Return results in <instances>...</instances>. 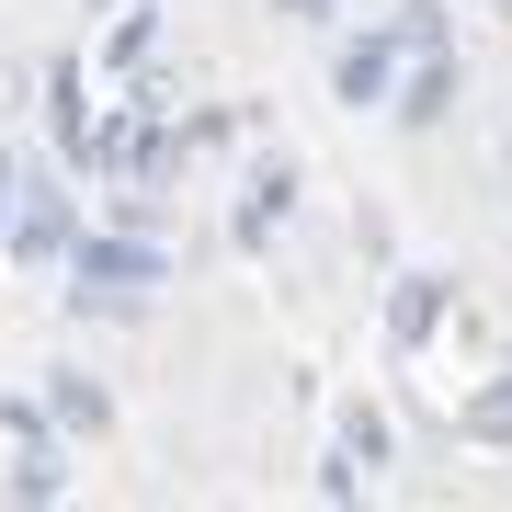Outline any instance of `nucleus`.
<instances>
[{
    "label": "nucleus",
    "instance_id": "3",
    "mask_svg": "<svg viewBox=\"0 0 512 512\" xmlns=\"http://www.w3.org/2000/svg\"><path fill=\"white\" fill-rule=\"evenodd\" d=\"M296 194H308V171H296L285 148H262V160L239 171V205H228V251H274V228L296 217Z\"/></svg>",
    "mask_w": 512,
    "mask_h": 512
},
{
    "label": "nucleus",
    "instance_id": "13",
    "mask_svg": "<svg viewBox=\"0 0 512 512\" xmlns=\"http://www.w3.org/2000/svg\"><path fill=\"white\" fill-rule=\"evenodd\" d=\"M399 35L410 46H456V35H444V0H399Z\"/></svg>",
    "mask_w": 512,
    "mask_h": 512
},
{
    "label": "nucleus",
    "instance_id": "16",
    "mask_svg": "<svg viewBox=\"0 0 512 512\" xmlns=\"http://www.w3.org/2000/svg\"><path fill=\"white\" fill-rule=\"evenodd\" d=\"M92 12H114V0H92Z\"/></svg>",
    "mask_w": 512,
    "mask_h": 512
},
{
    "label": "nucleus",
    "instance_id": "6",
    "mask_svg": "<svg viewBox=\"0 0 512 512\" xmlns=\"http://www.w3.org/2000/svg\"><path fill=\"white\" fill-rule=\"evenodd\" d=\"M444 319H456V285L410 262V274L387 285V353H433V330H444Z\"/></svg>",
    "mask_w": 512,
    "mask_h": 512
},
{
    "label": "nucleus",
    "instance_id": "5",
    "mask_svg": "<svg viewBox=\"0 0 512 512\" xmlns=\"http://www.w3.org/2000/svg\"><path fill=\"white\" fill-rule=\"evenodd\" d=\"M456 46H410V69H399V92H387V114H399V126L410 137H433L444 126V114H456Z\"/></svg>",
    "mask_w": 512,
    "mask_h": 512
},
{
    "label": "nucleus",
    "instance_id": "11",
    "mask_svg": "<svg viewBox=\"0 0 512 512\" xmlns=\"http://www.w3.org/2000/svg\"><path fill=\"white\" fill-rule=\"evenodd\" d=\"M12 501H69V456H57L46 433H23V456H12Z\"/></svg>",
    "mask_w": 512,
    "mask_h": 512
},
{
    "label": "nucleus",
    "instance_id": "7",
    "mask_svg": "<svg viewBox=\"0 0 512 512\" xmlns=\"http://www.w3.org/2000/svg\"><path fill=\"white\" fill-rule=\"evenodd\" d=\"M160 35H171V12H160V0H114V35L92 46V69H103V80H137L148 57H160Z\"/></svg>",
    "mask_w": 512,
    "mask_h": 512
},
{
    "label": "nucleus",
    "instance_id": "14",
    "mask_svg": "<svg viewBox=\"0 0 512 512\" xmlns=\"http://www.w3.org/2000/svg\"><path fill=\"white\" fill-rule=\"evenodd\" d=\"M12 205H23V160L0 148V228H12Z\"/></svg>",
    "mask_w": 512,
    "mask_h": 512
},
{
    "label": "nucleus",
    "instance_id": "15",
    "mask_svg": "<svg viewBox=\"0 0 512 512\" xmlns=\"http://www.w3.org/2000/svg\"><path fill=\"white\" fill-rule=\"evenodd\" d=\"M274 12H285V23H330L342 0H274Z\"/></svg>",
    "mask_w": 512,
    "mask_h": 512
},
{
    "label": "nucleus",
    "instance_id": "1",
    "mask_svg": "<svg viewBox=\"0 0 512 512\" xmlns=\"http://www.w3.org/2000/svg\"><path fill=\"white\" fill-rule=\"evenodd\" d=\"M57 274H69V308L80 319H148V285H171V251L114 217V228H80Z\"/></svg>",
    "mask_w": 512,
    "mask_h": 512
},
{
    "label": "nucleus",
    "instance_id": "2",
    "mask_svg": "<svg viewBox=\"0 0 512 512\" xmlns=\"http://www.w3.org/2000/svg\"><path fill=\"white\" fill-rule=\"evenodd\" d=\"M399 69H410V35H399V12H387V23H365V35H342V46H330V103L376 114L387 92H399Z\"/></svg>",
    "mask_w": 512,
    "mask_h": 512
},
{
    "label": "nucleus",
    "instance_id": "10",
    "mask_svg": "<svg viewBox=\"0 0 512 512\" xmlns=\"http://www.w3.org/2000/svg\"><path fill=\"white\" fill-rule=\"evenodd\" d=\"M456 433H467V444H512V365H490V376L456 399Z\"/></svg>",
    "mask_w": 512,
    "mask_h": 512
},
{
    "label": "nucleus",
    "instance_id": "4",
    "mask_svg": "<svg viewBox=\"0 0 512 512\" xmlns=\"http://www.w3.org/2000/svg\"><path fill=\"white\" fill-rule=\"evenodd\" d=\"M69 239H80V194H69V183H23L12 228H0V251H12L23 274H57V262H69Z\"/></svg>",
    "mask_w": 512,
    "mask_h": 512
},
{
    "label": "nucleus",
    "instance_id": "8",
    "mask_svg": "<svg viewBox=\"0 0 512 512\" xmlns=\"http://www.w3.org/2000/svg\"><path fill=\"white\" fill-rule=\"evenodd\" d=\"M46 126H57V160L80 171V137H92V69H80V57L46 69Z\"/></svg>",
    "mask_w": 512,
    "mask_h": 512
},
{
    "label": "nucleus",
    "instance_id": "9",
    "mask_svg": "<svg viewBox=\"0 0 512 512\" xmlns=\"http://www.w3.org/2000/svg\"><path fill=\"white\" fill-rule=\"evenodd\" d=\"M46 421H57V433H114V387H92L80 365H57L46 376Z\"/></svg>",
    "mask_w": 512,
    "mask_h": 512
},
{
    "label": "nucleus",
    "instance_id": "12",
    "mask_svg": "<svg viewBox=\"0 0 512 512\" xmlns=\"http://www.w3.org/2000/svg\"><path fill=\"white\" fill-rule=\"evenodd\" d=\"M330 456H353V467L376 478V467H387V410H365V399H353L342 421H330Z\"/></svg>",
    "mask_w": 512,
    "mask_h": 512
}]
</instances>
